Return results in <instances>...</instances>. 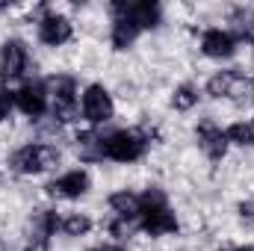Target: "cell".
Here are the masks:
<instances>
[{"mask_svg":"<svg viewBox=\"0 0 254 251\" xmlns=\"http://www.w3.org/2000/svg\"><path fill=\"white\" fill-rule=\"evenodd\" d=\"M139 231H145L148 237H166L178 231V216L172 213L160 187H148L139 195Z\"/></svg>","mask_w":254,"mask_h":251,"instance_id":"obj_1","label":"cell"},{"mask_svg":"<svg viewBox=\"0 0 254 251\" xmlns=\"http://www.w3.org/2000/svg\"><path fill=\"white\" fill-rule=\"evenodd\" d=\"M9 166L18 175H42V172L60 166V151L48 142H30V145H21L9 157Z\"/></svg>","mask_w":254,"mask_h":251,"instance_id":"obj_2","label":"cell"},{"mask_svg":"<svg viewBox=\"0 0 254 251\" xmlns=\"http://www.w3.org/2000/svg\"><path fill=\"white\" fill-rule=\"evenodd\" d=\"M148 136L142 130H113L104 136V157L113 163H136L148 151Z\"/></svg>","mask_w":254,"mask_h":251,"instance_id":"obj_3","label":"cell"},{"mask_svg":"<svg viewBox=\"0 0 254 251\" xmlns=\"http://www.w3.org/2000/svg\"><path fill=\"white\" fill-rule=\"evenodd\" d=\"M207 95L210 98H231V101L254 98V77H246L240 71H219L207 80Z\"/></svg>","mask_w":254,"mask_h":251,"instance_id":"obj_4","label":"cell"},{"mask_svg":"<svg viewBox=\"0 0 254 251\" xmlns=\"http://www.w3.org/2000/svg\"><path fill=\"white\" fill-rule=\"evenodd\" d=\"M80 110H83V119L89 122L92 127L107 125L116 113V104H113V95L107 86L101 83H92L83 89V98H80Z\"/></svg>","mask_w":254,"mask_h":251,"instance_id":"obj_5","label":"cell"},{"mask_svg":"<svg viewBox=\"0 0 254 251\" xmlns=\"http://www.w3.org/2000/svg\"><path fill=\"white\" fill-rule=\"evenodd\" d=\"M48 95H51V113H54V119L57 122H74V116H77V80L68 77V74L54 77Z\"/></svg>","mask_w":254,"mask_h":251,"instance_id":"obj_6","label":"cell"},{"mask_svg":"<svg viewBox=\"0 0 254 251\" xmlns=\"http://www.w3.org/2000/svg\"><path fill=\"white\" fill-rule=\"evenodd\" d=\"M15 107L27 116V119H42L51 107V95H48V86L39 83V80H30L24 83L18 92H15Z\"/></svg>","mask_w":254,"mask_h":251,"instance_id":"obj_7","label":"cell"},{"mask_svg":"<svg viewBox=\"0 0 254 251\" xmlns=\"http://www.w3.org/2000/svg\"><path fill=\"white\" fill-rule=\"evenodd\" d=\"M27 63H30V54L21 39H6L0 45V80H6V83L18 80L27 71Z\"/></svg>","mask_w":254,"mask_h":251,"instance_id":"obj_8","label":"cell"},{"mask_svg":"<svg viewBox=\"0 0 254 251\" xmlns=\"http://www.w3.org/2000/svg\"><path fill=\"white\" fill-rule=\"evenodd\" d=\"M113 12L116 15H127L139 30H154V27H160V21H163V12H160V6L154 3V0H142V3H113Z\"/></svg>","mask_w":254,"mask_h":251,"instance_id":"obj_9","label":"cell"},{"mask_svg":"<svg viewBox=\"0 0 254 251\" xmlns=\"http://www.w3.org/2000/svg\"><path fill=\"white\" fill-rule=\"evenodd\" d=\"M89 175L83 172V169H71V172H65L60 175L57 181H51L48 184V195L51 198H68V201H74V198H83L86 192H89Z\"/></svg>","mask_w":254,"mask_h":251,"instance_id":"obj_10","label":"cell"},{"mask_svg":"<svg viewBox=\"0 0 254 251\" xmlns=\"http://www.w3.org/2000/svg\"><path fill=\"white\" fill-rule=\"evenodd\" d=\"M71 33H74L71 21H68L65 15H60V12H48V15L39 21V39H42V45H48V48L65 45V42L71 39Z\"/></svg>","mask_w":254,"mask_h":251,"instance_id":"obj_11","label":"cell"},{"mask_svg":"<svg viewBox=\"0 0 254 251\" xmlns=\"http://www.w3.org/2000/svg\"><path fill=\"white\" fill-rule=\"evenodd\" d=\"M234 51H237L234 33H228L222 27L204 30V36H201V54L204 57H210V60H228V57H234Z\"/></svg>","mask_w":254,"mask_h":251,"instance_id":"obj_12","label":"cell"},{"mask_svg":"<svg viewBox=\"0 0 254 251\" xmlns=\"http://www.w3.org/2000/svg\"><path fill=\"white\" fill-rule=\"evenodd\" d=\"M198 145H201V151H204L210 160H222L225 151H228L225 130L216 127L213 122H201V125H198Z\"/></svg>","mask_w":254,"mask_h":251,"instance_id":"obj_13","label":"cell"},{"mask_svg":"<svg viewBox=\"0 0 254 251\" xmlns=\"http://www.w3.org/2000/svg\"><path fill=\"white\" fill-rule=\"evenodd\" d=\"M107 204H110V210H113L116 216H122V219H136V222H139V195H136V192H130V189H116V192L107 198Z\"/></svg>","mask_w":254,"mask_h":251,"instance_id":"obj_14","label":"cell"},{"mask_svg":"<svg viewBox=\"0 0 254 251\" xmlns=\"http://www.w3.org/2000/svg\"><path fill=\"white\" fill-rule=\"evenodd\" d=\"M139 27L127 18V15H116V21H113V33H110V42H113V48L116 51H127L136 39H139Z\"/></svg>","mask_w":254,"mask_h":251,"instance_id":"obj_15","label":"cell"},{"mask_svg":"<svg viewBox=\"0 0 254 251\" xmlns=\"http://www.w3.org/2000/svg\"><path fill=\"white\" fill-rule=\"evenodd\" d=\"M60 225H63V219L54 213V210H39L36 216H33V234H36V243H48L57 231H60Z\"/></svg>","mask_w":254,"mask_h":251,"instance_id":"obj_16","label":"cell"},{"mask_svg":"<svg viewBox=\"0 0 254 251\" xmlns=\"http://www.w3.org/2000/svg\"><path fill=\"white\" fill-rule=\"evenodd\" d=\"M77 151L83 160L95 163V160H104V136L95 133V130H83L77 136Z\"/></svg>","mask_w":254,"mask_h":251,"instance_id":"obj_17","label":"cell"},{"mask_svg":"<svg viewBox=\"0 0 254 251\" xmlns=\"http://www.w3.org/2000/svg\"><path fill=\"white\" fill-rule=\"evenodd\" d=\"M60 231L65 237H86L92 231V219L86 213H68L63 219V225H60Z\"/></svg>","mask_w":254,"mask_h":251,"instance_id":"obj_18","label":"cell"},{"mask_svg":"<svg viewBox=\"0 0 254 251\" xmlns=\"http://www.w3.org/2000/svg\"><path fill=\"white\" fill-rule=\"evenodd\" d=\"M225 139H228V145L249 148V145H254V130L249 122H234V125L225 127Z\"/></svg>","mask_w":254,"mask_h":251,"instance_id":"obj_19","label":"cell"},{"mask_svg":"<svg viewBox=\"0 0 254 251\" xmlns=\"http://www.w3.org/2000/svg\"><path fill=\"white\" fill-rule=\"evenodd\" d=\"M195 104H198V89H195L192 83H184V86L175 89V95H172V107H175V110L190 113Z\"/></svg>","mask_w":254,"mask_h":251,"instance_id":"obj_20","label":"cell"},{"mask_svg":"<svg viewBox=\"0 0 254 251\" xmlns=\"http://www.w3.org/2000/svg\"><path fill=\"white\" fill-rule=\"evenodd\" d=\"M136 228H139V222H136V219H122V216H116V219L110 222V234H113V237H119V240L130 237Z\"/></svg>","mask_w":254,"mask_h":251,"instance_id":"obj_21","label":"cell"},{"mask_svg":"<svg viewBox=\"0 0 254 251\" xmlns=\"http://www.w3.org/2000/svg\"><path fill=\"white\" fill-rule=\"evenodd\" d=\"M12 107H15V92H9L6 86H0V122L12 113Z\"/></svg>","mask_w":254,"mask_h":251,"instance_id":"obj_22","label":"cell"},{"mask_svg":"<svg viewBox=\"0 0 254 251\" xmlns=\"http://www.w3.org/2000/svg\"><path fill=\"white\" fill-rule=\"evenodd\" d=\"M237 210H240V219H243L249 228H254V204H252V201H243Z\"/></svg>","mask_w":254,"mask_h":251,"instance_id":"obj_23","label":"cell"},{"mask_svg":"<svg viewBox=\"0 0 254 251\" xmlns=\"http://www.w3.org/2000/svg\"><path fill=\"white\" fill-rule=\"evenodd\" d=\"M89 251H122V249H116V246H95V249H89Z\"/></svg>","mask_w":254,"mask_h":251,"instance_id":"obj_24","label":"cell"},{"mask_svg":"<svg viewBox=\"0 0 254 251\" xmlns=\"http://www.w3.org/2000/svg\"><path fill=\"white\" fill-rule=\"evenodd\" d=\"M24 251H48V249H45L42 243H33V246H27V249H24Z\"/></svg>","mask_w":254,"mask_h":251,"instance_id":"obj_25","label":"cell"},{"mask_svg":"<svg viewBox=\"0 0 254 251\" xmlns=\"http://www.w3.org/2000/svg\"><path fill=\"white\" fill-rule=\"evenodd\" d=\"M234 251H254V246H240V249H234Z\"/></svg>","mask_w":254,"mask_h":251,"instance_id":"obj_26","label":"cell"},{"mask_svg":"<svg viewBox=\"0 0 254 251\" xmlns=\"http://www.w3.org/2000/svg\"><path fill=\"white\" fill-rule=\"evenodd\" d=\"M249 125H252V130H254V119H252V122H249Z\"/></svg>","mask_w":254,"mask_h":251,"instance_id":"obj_27","label":"cell"},{"mask_svg":"<svg viewBox=\"0 0 254 251\" xmlns=\"http://www.w3.org/2000/svg\"><path fill=\"white\" fill-rule=\"evenodd\" d=\"M0 9H3V6H0Z\"/></svg>","mask_w":254,"mask_h":251,"instance_id":"obj_28","label":"cell"}]
</instances>
